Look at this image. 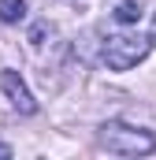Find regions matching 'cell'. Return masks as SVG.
<instances>
[{"label":"cell","instance_id":"obj_1","mask_svg":"<svg viewBox=\"0 0 156 160\" xmlns=\"http://www.w3.org/2000/svg\"><path fill=\"white\" fill-rule=\"evenodd\" d=\"M149 52H153V38H145L138 26H123L115 34H108L104 45H100V60H104L112 71H130V67H138Z\"/></svg>","mask_w":156,"mask_h":160},{"label":"cell","instance_id":"obj_2","mask_svg":"<svg viewBox=\"0 0 156 160\" xmlns=\"http://www.w3.org/2000/svg\"><path fill=\"white\" fill-rule=\"evenodd\" d=\"M97 142H100V149H108L115 157H145L156 149V138L145 127H130V123H119V119L104 123L97 130Z\"/></svg>","mask_w":156,"mask_h":160},{"label":"cell","instance_id":"obj_3","mask_svg":"<svg viewBox=\"0 0 156 160\" xmlns=\"http://www.w3.org/2000/svg\"><path fill=\"white\" fill-rule=\"evenodd\" d=\"M0 89H4L7 104H11V108H15L19 116H34V112H37V101H34L30 86L22 82V75H19V71L4 67V71H0Z\"/></svg>","mask_w":156,"mask_h":160},{"label":"cell","instance_id":"obj_4","mask_svg":"<svg viewBox=\"0 0 156 160\" xmlns=\"http://www.w3.org/2000/svg\"><path fill=\"white\" fill-rule=\"evenodd\" d=\"M112 19H115L119 26H138V22L145 19V4H141V0H123V4H115Z\"/></svg>","mask_w":156,"mask_h":160},{"label":"cell","instance_id":"obj_5","mask_svg":"<svg viewBox=\"0 0 156 160\" xmlns=\"http://www.w3.org/2000/svg\"><path fill=\"white\" fill-rule=\"evenodd\" d=\"M26 19V0H0V22H22Z\"/></svg>","mask_w":156,"mask_h":160},{"label":"cell","instance_id":"obj_6","mask_svg":"<svg viewBox=\"0 0 156 160\" xmlns=\"http://www.w3.org/2000/svg\"><path fill=\"white\" fill-rule=\"evenodd\" d=\"M0 157H11V145H0Z\"/></svg>","mask_w":156,"mask_h":160},{"label":"cell","instance_id":"obj_7","mask_svg":"<svg viewBox=\"0 0 156 160\" xmlns=\"http://www.w3.org/2000/svg\"><path fill=\"white\" fill-rule=\"evenodd\" d=\"M153 41H156V15H153Z\"/></svg>","mask_w":156,"mask_h":160}]
</instances>
